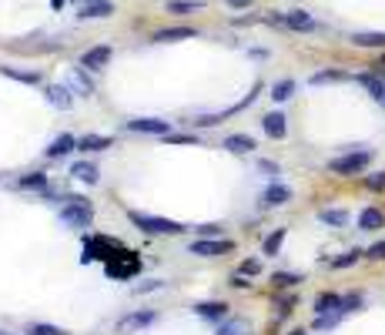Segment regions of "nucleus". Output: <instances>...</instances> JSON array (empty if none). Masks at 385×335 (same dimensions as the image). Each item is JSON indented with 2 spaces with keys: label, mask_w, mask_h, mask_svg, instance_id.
Returning a JSON list of instances; mask_svg holds the SVG:
<instances>
[{
  "label": "nucleus",
  "mask_w": 385,
  "mask_h": 335,
  "mask_svg": "<svg viewBox=\"0 0 385 335\" xmlns=\"http://www.w3.org/2000/svg\"><path fill=\"white\" fill-rule=\"evenodd\" d=\"M67 201H71V205L61 208V222H64L67 228H88V225L94 222L91 201L84 198V195H74V198H67Z\"/></svg>",
  "instance_id": "nucleus-1"
},
{
  "label": "nucleus",
  "mask_w": 385,
  "mask_h": 335,
  "mask_svg": "<svg viewBox=\"0 0 385 335\" xmlns=\"http://www.w3.org/2000/svg\"><path fill=\"white\" fill-rule=\"evenodd\" d=\"M128 218L134 222V228H141L144 234H181L185 225L168 222V218H158V215H144V212H128Z\"/></svg>",
  "instance_id": "nucleus-2"
},
{
  "label": "nucleus",
  "mask_w": 385,
  "mask_h": 335,
  "mask_svg": "<svg viewBox=\"0 0 385 335\" xmlns=\"http://www.w3.org/2000/svg\"><path fill=\"white\" fill-rule=\"evenodd\" d=\"M369 165H372V151H352V155H342L335 161H329V171L332 175H359Z\"/></svg>",
  "instance_id": "nucleus-3"
},
{
  "label": "nucleus",
  "mask_w": 385,
  "mask_h": 335,
  "mask_svg": "<svg viewBox=\"0 0 385 335\" xmlns=\"http://www.w3.org/2000/svg\"><path fill=\"white\" fill-rule=\"evenodd\" d=\"M228 252H235L231 238H198V242H191V255H201V258H218V255H228Z\"/></svg>",
  "instance_id": "nucleus-4"
},
{
  "label": "nucleus",
  "mask_w": 385,
  "mask_h": 335,
  "mask_svg": "<svg viewBox=\"0 0 385 335\" xmlns=\"http://www.w3.org/2000/svg\"><path fill=\"white\" fill-rule=\"evenodd\" d=\"M161 315L154 312V309H144V312H131V315H124V319H118V332H144V329H151L154 322H158Z\"/></svg>",
  "instance_id": "nucleus-5"
},
{
  "label": "nucleus",
  "mask_w": 385,
  "mask_h": 335,
  "mask_svg": "<svg viewBox=\"0 0 385 335\" xmlns=\"http://www.w3.org/2000/svg\"><path fill=\"white\" fill-rule=\"evenodd\" d=\"M124 131L134 134H168L171 124L161 121V118H134V121H124Z\"/></svg>",
  "instance_id": "nucleus-6"
},
{
  "label": "nucleus",
  "mask_w": 385,
  "mask_h": 335,
  "mask_svg": "<svg viewBox=\"0 0 385 335\" xmlns=\"http://www.w3.org/2000/svg\"><path fill=\"white\" fill-rule=\"evenodd\" d=\"M285 201H292V188L288 185H268V188L262 191V208H282Z\"/></svg>",
  "instance_id": "nucleus-7"
},
{
  "label": "nucleus",
  "mask_w": 385,
  "mask_h": 335,
  "mask_svg": "<svg viewBox=\"0 0 385 335\" xmlns=\"http://www.w3.org/2000/svg\"><path fill=\"white\" fill-rule=\"evenodd\" d=\"M191 37H198L195 27H165V31H154V44H175V41H191Z\"/></svg>",
  "instance_id": "nucleus-8"
},
{
  "label": "nucleus",
  "mask_w": 385,
  "mask_h": 335,
  "mask_svg": "<svg viewBox=\"0 0 385 335\" xmlns=\"http://www.w3.org/2000/svg\"><path fill=\"white\" fill-rule=\"evenodd\" d=\"M278 24H285V27H292V31H315L319 24H315V17H308L305 11H288V14H282V17H275Z\"/></svg>",
  "instance_id": "nucleus-9"
},
{
  "label": "nucleus",
  "mask_w": 385,
  "mask_h": 335,
  "mask_svg": "<svg viewBox=\"0 0 385 335\" xmlns=\"http://www.w3.org/2000/svg\"><path fill=\"white\" fill-rule=\"evenodd\" d=\"M108 61H111V47L98 44V47H91L88 54L81 57V67H84V71H101V67H108Z\"/></svg>",
  "instance_id": "nucleus-10"
},
{
  "label": "nucleus",
  "mask_w": 385,
  "mask_h": 335,
  "mask_svg": "<svg viewBox=\"0 0 385 335\" xmlns=\"http://www.w3.org/2000/svg\"><path fill=\"white\" fill-rule=\"evenodd\" d=\"M262 128H265V134H268V138H275V141H282V138H285V134H288L285 114H278V111L265 114V118H262Z\"/></svg>",
  "instance_id": "nucleus-11"
},
{
  "label": "nucleus",
  "mask_w": 385,
  "mask_h": 335,
  "mask_svg": "<svg viewBox=\"0 0 385 335\" xmlns=\"http://www.w3.org/2000/svg\"><path fill=\"white\" fill-rule=\"evenodd\" d=\"M111 14H114V4H111V0H91L77 17H81V21H98V17H111Z\"/></svg>",
  "instance_id": "nucleus-12"
},
{
  "label": "nucleus",
  "mask_w": 385,
  "mask_h": 335,
  "mask_svg": "<svg viewBox=\"0 0 385 335\" xmlns=\"http://www.w3.org/2000/svg\"><path fill=\"white\" fill-rule=\"evenodd\" d=\"M71 175H74L77 181H84V185H98V181H101L98 165H91V161H74V168H71Z\"/></svg>",
  "instance_id": "nucleus-13"
},
{
  "label": "nucleus",
  "mask_w": 385,
  "mask_h": 335,
  "mask_svg": "<svg viewBox=\"0 0 385 335\" xmlns=\"http://www.w3.org/2000/svg\"><path fill=\"white\" fill-rule=\"evenodd\" d=\"M131 255V252H128ZM124 255L121 265H114V262H108V275L111 279H128V275H138V268H141V262L138 258H128Z\"/></svg>",
  "instance_id": "nucleus-14"
},
{
  "label": "nucleus",
  "mask_w": 385,
  "mask_h": 335,
  "mask_svg": "<svg viewBox=\"0 0 385 335\" xmlns=\"http://www.w3.org/2000/svg\"><path fill=\"white\" fill-rule=\"evenodd\" d=\"M47 100H51L54 108H61V111H67V108L74 104V98H71V91L61 88V84H47Z\"/></svg>",
  "instance_id": "nucleus-15"
},
{
  "label": "nucleus",
  "mask_w": 385,
  "mask_h": 335,
  "mask_svg": "<svg viewBox=\"0 0 385 335\" xmlns=\"http://www.w3.org/2000/svg\"><path fill=\"white\" fill-rule=\"evenodd\" d=\"M74 148H77V138H74V134H61V138H57L54 145L47 148L44 155H47V158H64V155H71Z\"/></svg>",
  "instance_id": "nucleus-16"
},
{
  "label": "nucleus",
  "mask_w": 385,
  "mask_h": 335,
  "mask_svg": "<svg viewBox=\"0 0 385 335\" xmlns=\"http://www.w3.org/2000/svg\"><path fill=\"white\" fill-rule=\"evenodd\" d=\"M339 309H342V295H335V292H322L315 299V315H329V312H339Z\"/></svg>",
  "instance_id": "nucleus-17"
},
{
  "label": "nucleus",
  "mask_w": 385,
  "mask_h": 335,
  "mask_svg": "<svg viewBox=\"0 0 385 335\" xmlns=\"http://www.w3.org/2000/svg\"><path fill=\"white\" fill-rule=\"evenodd\" d=\"M104 148H111L108 134H84V138H77V151H104Z\"/></svg>",
  "instance_id": "nucleus-18"
},
{
  "label": "nucleus",
  "mask_w": 385,
  "mask_h": 335,
  "mask_svg": "<svg viewBox=\"0 0 385 335\" xmlns=\"http://www.w3.org/2000/svg\"><path fill=\"white\" fill-rule=\"evenodd\" d=\"M225 148H228L231 155H248V151H255V138H248V134H231V138H225Z\"/></svg>",
  "instance_id": "nucleus-19"
},
{
  "label": "nucleus",
  "mask_w": 385,
  "mask_h": 335,
  "mask_svg": "<svg viewBox=\"0 0 385 335\" xmlns=\"http://www.w3.org/2000/svg\"><path fill=\"white\" fill-rule=\"evenodd\" d=\"M67 84H71V91H81V98H91V94H94V84H91V81L84 78V71H77V67H71Z\"/></svg>",
  "instance_id": "nucleus-20"
},
{
  "label": "nucleus",
  "mask_w": 385,
  "mask_h": 335,
  "mask_svg": "<svg viewBox=\"0 0 385 335\" xmlns=\"http://www.w3.org/2000/svg\"><path fill=\"white\" fill-rule=\"evenodd\" d=\"M17 188H27V191H44V188H51V178H47L44 171H31V175H24V178L17 181Z\"/></svg>",
  "instance_id": "nucleus-21"
},
{
  "label": "nucleus",
  "mask_w": 385,
  "mask_h": 335,
  "mask_svg": "<svg viewBox=\"0 0 385 335\" xmlns=\"http://www.w3.org/2000/svg\"><path fill=\"white\" fill-rule=\"evenodd\" d=\"M385 225V215L379 212V208H365L362 215H359V228L362 232H375V228H382Z\"/></svg>",
  "instance_id": "nucleus-22"
},
{
  "label": "nucleus",
  "mask_w": 385,
  "mask_h": 335,
  "mask_svg": "<svg viewBox=\"0 0 385 335\" xmlns=\"http://www.w3.org/2000/svg\"><path fill=\"white\" fill-rule=\"evenodd\" d=\"M352 44H355V47H385V34H382V31L352 34Z\"/></svg>",
  "instance_id": "nucleus-23"
},
{
  "label": "nucleus",
  "mask_w": 385,
  "mask_h": 335,
  "mask_svg": "<svg viewBox=\"0 0 385 335\" xmlns=\"http://www.w3.org/2000/svg\"><path fill=\"white\" fill-rule=\"evenodd\" d=\"M355 81H359V84H362V88L369 91V94H372L375 100H382V98H385V81H382V78H375V74H359Z\"/></svg>",
  "instance_id": "nucleus-24"
},
{
  "label": "nucleus",
  "mask_w": 385,
  "mask_h": 335,
  "mask_svg": "<svg viewBox=\"0 0 385 335\" xmlns=\"http://www.w3.org/2000/svg\"><path fill=\"white\" fill-rule=\"evenodd\" d=\"M195 312H198L201 319H225V315H228V305H225V302H201Z\"/></svg>",
  "instance_id": "nucleus-25"
},
{
  "label": "nucleus",
  "mask_w": 385,
  "mask_h": 335,
  "mask_svg": "<svg viewBox=\"0 0 385 335\" xmlns=\"http://www.w3.org/2000/svg\"><path fill=\"white\" fill-rule=\"evenodd\" d=\"M319 218L325 225H332V228H345L349 225V212H339V208H322Z\"/></svg>",
  "instance_id": "nucleus-26"
},
{
  "label": "nucleus",
  "mask_w": 385,
  "mask_h": 335,
  "mask_svg": "<svg viewBox=\"0 0 385 335\" xmlns=\"http://www.w3.org/2000/svg\"><path fill=\"white\" fill-rule=\"evenodd\" d=\"M282 242H285V228H278L265 238V255H278L282 252Z\"/></svg>",
  "instance_id": "nucleus-27"
},
{
  "label": "nucleus",
  "mask_w": 385,
  "mask_h": 335,
  "mask_svg": "<svg viewBox=\"0 0 385 335\" xmlns=\"http://www.w3.org/2000/svg\"><path fill=\"white\" fill-rule=\"evenodd\" d=\"M272 282H275V289H292V285L302 282V275H298V272H275Z\"/></svg>",
  "instance_id": "nucleus-28"
},
{
  "label": "nucleus",
  "mask_w": 385,
  "mask_h": 335,
  "mask_svg": "<svg viewBox=\"0 0 385 335\" xmlns=\"http://www.w3.org/2000/svg\"><path fill=\"white\" fill-rule=\"evenodd\" d=\"M349 74L345 71H322V74H312V84H335V81H345Z\"/></svg>",
  "instance_id": "nucleus-29"
},
{
  "label": "nucleus",
  "mask_w": 385,
  "mask_h": 335,
  "mask_svg": "<svg viewBox=\"0 0 385 335\" xmlns=\"http://www.w3.org/2000/svg\"><path fill=\"white\" fill-rule=\"evenodd\" d=\"M171 14H188V11H201V0H171L168 4Z\"/></svg>",
  "instance_id": "nucleus-30"
},
{
  "label": "nucleus",
  "mask_w": 385,
  "mask_h": 335,
  "mask_svg": "<svg viewBox=\"0 0 385 335\" xmlns=\"http://www.w3.org/2000/svg\"><path fill=\"white\" fill-rule=\"evenodd\" d=\"M295 94V81H278L275 88H272V98L275 100H288Z\"/></svg>",
  "instance_id": "nucleus-31"
},
{
  "label": "nucleus",
  "mask_w": 385,
  "mask_h": 335,
  "mask_svg": "<svg viewBox=\"0 0 385 335\" xmlns=\"http://www.w3.org/2000/svg\"><path fill=\"white\" fill-rule=\"evenodd\" d=\"M27 335H67L64 329H57V325H47V322H37L27 329Z\"/></svg>",
  "instance_id": "nucleus-32"
},
{
  "label": "nucleus",
  "mask_w": 385,
  "mask_h": 335,
  "mask_svg": "<svg viewBox=\"0 0 385 335\" xmlns=\"http://www.w3.org/2000/svg\"><path fill=\"white\" fill-rule=\"evenodd\" d=\"M4 74L14 81H24V84H37L41 81V74H24V71H17V67H4Z\"/></svg>",
  "instance_id": "nucleus-33"
},
{
  "label": "nucleus",
  "mask_w": 385,
  "mask_h": 335,
  "mask_svg": "<svg viewBox=\"0 0 385 335\" xmlns=\"http://www.w3.org/2000/svg\"><path fill=\"white\" fill-rule=\"evenodd\" d=\"M359 309H362V295H345V299H342V312L345 315L359 312Z\"/></svg>",
  "instance_id": "nucleus-34"
},
{
  "label": "nucleus",
  "mask_w": 385,
  "mask_h": 335,
  "mask_svg": "<svg viewBox=\"0 0 385 335\" xmlns=\"http://www.w3.org/2000/svg\"><path fill=\"white\" fill-rule=\"evenodd\" d=\"M245 332H248V325L245 322H225L218 329V335H245Z\"/></svg>",
  "instance_id": "nucleus-35"
},
{
  "label": "nucleus",
  "mask_w": 385,
  "mask_h": 335,
  "mask_svg": "<svg viewBox=\"0 0 385 335\" xmlns=\"http://www.w3.org/2000/svg\"><path fill=\"white\" fill-rule=\"evenodd\" d=\"M359 255H362V252H349V255L332 258V268H349V265H355V262H359Z\"/></svg>",
  "instance_id": "nucleus-36"
},
{
  "label": "nucleus",
  "mask_w": 385,
  "mask_h": 335,
  "mask_svg": "<svg viewBox=\"0 0 385 335\" xmlns=\"http://www.w3.org/2000/svg\"><path fill=\"white\" fill-rule=\"evenodd\" d=\"M171 145H198V134H168Z\"/></svg>",
  "instance_id": "nucleus-37"
},
{
  "label": "nucleus",
  "mask_w": 385,
  "mask_h": 335,
  "mask_svg": "<svg viewBox=\"0 0 385 335\" xmlns=\"http://www.w3.org/2000/svg\"><path fill=\"white\" fill-rule=\"evenodd\" d=\"M365 188L382 191L385 188V171H379V175H369V178H365Z\"/></svg>",
  "instance_id": "nucleus-38"
},
{
  "label": "nucleus",
  "mask_w": 385,
  "mask_h": 335,
  "mask_svg": "<svg viewBox=\"0 0 385 335\" xmlns=\"http://www.w3.org/2000/svg\"><path fill=\"white\" fill-rule=\"evenodd\" d=\"M262 272V262L258 258H248V262H242V275H258Z\"/></svg>",
  "instance_id": "nucleus-39"
},
{
  "label": "nucleus",
  "mask_w": 385,
  "mask_h": 335,
  "mask_svg": "<svg viewBox=\"0 0 385 335\" xmlns=\"http://www.w3.org/2000/svg\"><path fill=\"white\" fill-rule=\"evenodd\" d=\"M218 121H221V114H201L195 124H198V128H211V124H218Z\"/></svg>",
  "instance_id": "nucleus-40"
},
{
  "label": "nucleus",
  "mask_w": 385,
  "mask_h": 335,
  "mask_svg": "<svg viewBox=\"0 0 385 335\" xmlns=\"http://www.w3.org/2000/svg\"><path fill=\"white\" fill-rule=\"evenodd\" d=\"M195 232H198L201 238H215V234H218L221 228H218V225H201V228H195Z\"/></svg>",
  "instance_id": "nucleus-41"
},
{
  "label": "nucleus",
  "mask_w": 385,
  "mask_h": 335,
  "mask_svg": "<svg viewBox=\"0 0 385 335\" xmlns=\"http://www.w3.org/2000/svg\"><path fill=\"white\" fill-rule=\"evenodd\" d=\"M292 309H295V299H292V295H288V299H278V315H288Z\"/></svg>",
  "instance_id": "nucleus-42"
},
{
  "label": "nucleus",
  "mask_w": 385,
  "mask_h": 335,
  "mask_svg": "<svg viewBox=\"0 0 385 335\" xmlns=\"http://www.w3.org/2000/svg\"><path fill=\"white\" fill-rule=\"evenodd\" d=\"M369 258H372V262H382L385 258V242H379V245L369 248Z\"/></svg>",
  "instance_id": "nucleus-43"
},
{
  "label": "nucleus",
  "mask_w": 385,
  "mask_h": 335,
  "mask_svg": "<svg viewBox=\"0 0 385 335\" xmlns=\"http://www.w3.org/2000/svg\"><path fill=\"white\" fill-rule=\"evenodd\" d=\"M158 292V289H165V282H144V285H138V289H134V292H138V295H144V292Z\"/></svg>",
  "instance_id": "nucleus-44"
},
{
  "label": "nucleus",
  "mask_w": 385,
  "mask_h": 335,
  "mask_svg": "<svg viewBox=\"0 0 385 335\" xmlns=\"http://www.w3.org/2000/svg\"><path fill=\"white\" fill-rule=\"evenodd\" d=\"M231 285H235V289H248L252 282H248V275H242V272H238V275H231Z\"/></svg>",
  "instance_id": "nucleus-45"
},
{
  "label": "nucleus",
  "mask_w": 385,
  "mask_h": 335,
  "mask_svg": "<svg viewBox=\"0 0 385 335\" xmlns=\"http://www.w3.org/2000/svg\"><path fill=\"white\" fill-rule=\"evenodd\" d=\"M258 171H265V175H278V165L275 161H258Z\"/></svg>",
  "instance_id": "nucleus-46"
},
{
  "label": "nucleus",
  "mask_w": 385,
  "mask_h": 335,
  "mask_svg": "<svg viewBox=\"0 0 385 335\" xmlns=\"http://www.w3.org/2000/svg\"><path fill=\"white\" fill-rule=\"evenodd\" d=\"M225 4H228V7H248L252 0H225Z\"/></svg>",
  "instance_id": "nucleus-47"
},
{
  "label": "nucleus",
  "mask_w": 385,
  "mask_h": 335,
  "mask_svg": "<svg viewBox=\"0 0 385 335\" xmlns=\"http://www.w3.org/2000/svg\"><path fill=\"white\" fill-rule=\"evenodd\" d=\"M288 335H305V332H302V329H295V332H288Z\"/></svg>",
  "instance_id": "nucleus-48"
},
{
  "label": "nucleus",
  "mask_w": 385,
  "mask_h": 335,
  "mask_svg": "<svg viewBox=\"0 0 385 335\" xmlns=\"http://www.w3.org/2000/svg\"><path fill=\"white\" fill-rule=\"evenodd\" d=\"M379 104H382V108H385V98H382V100H379Z\"/></svg>",
  "instance_id": "nucleus-49"
},
{
  "label": "nucleus",
  "mask_w": 385,
  "mask_h": 335,
  "mask_svg": "<svg viewBox=\"0 0 385 335\" xmlns=\"http://www.w3.org/2000/svg\"><path fill=\"white\" fill-rule=\"evenodd\" d=\"M379 67H385V57H382V64H379Z\"/></svg>",
  "instance_id": "nucleus-50"
},
{
  "label": "nucleus",
  "mask_w": 385,
  "mask_h": 335,
  "mask_svg": "<svg viewBox=\"0 0 385 335\" xmlns=\"http://www.w3.org/2000/svg\"><path fill=\"white\" fill-rule=\"evenodd\" d=\"M0 335H11V332H0Z\"/></svg>",
  "instance_id": "nucleus-51"
}]
</instances>
